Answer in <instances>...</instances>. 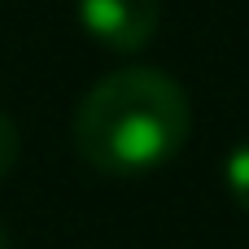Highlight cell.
<instances>
[{
	"label": "cell",
	"instance_id": "cell-1",
	"mask_svg": "<svg viewBox=\"0 0 249 249\" xmlns=\"http://www.w3.org/2000/svg\"><path fill=\"white\" fill-rule=\"evenodd\" d=\"M193 114L184 88L149 66L105 74L74 109L79 158L114 179H131L171 162L188 140Z\"/></svg>",
	"mask_w": 249,
	"mask_h": 249
},
{
	"label": "cell",
	"instance_id": "cell-4",
	"mask_svg": "<svg viewBox=\"0 0 249 249\" xmlns=\"http://www.w3.org/2000/svg\"><path fill=\"white\" fill-rule=\"evenodd\" d=\"M13 162H18V127L0 114V179L13 171Z\"/></svg>",
	"mask_w": 249,
	"mask_h": 249
},
{
	"label": "cell",
	"instance_id": "cell-3",
	"mask_svg": "<svg viewBox=\"0 0 249 249\" xmlns=\"http://www.w3.org/2000/svg\"><path fill=\"white\" fill-rule=\"evenodd\" d=\"M228 193H232V201L249 214V140L236 144L232 158H228Z\"/></svg>",
	"mask_w": 249,
	"mask_h": 249
},
{
	"label": "cell",
	"instance_id": "cell-5",
	"mask_svg": "<svg viewBox=\"0 0 249 249\" xmlns=\"http://www.w3.org/2000/svg\"><path fill=\"white\" fill-rule=\"evenodd\" d=\"M0 249H9V236H4V228H0Z\"/></svg>",
	"mask_w": 249,
	"mask_h": 249
},
{
	"label": "cell",
	"instance_id": "cell-2",
	"mask_svg": "<svg viewBox=\"0 0 249 249\" xmlns=\"http://www.w3.org/2000/svg\"><path fill=\"white\" fill-rule=\"evenodd\" d=\"M79 22L96 44L136 53L158 31V0H79Z\"/></svg>",
	"mask_w": 249,
	"mask_h": 249
}]
</instances>
